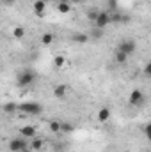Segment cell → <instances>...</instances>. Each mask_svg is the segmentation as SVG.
I'll return each mask as SVG.
<instances>
[{"mask_svg": "<svg viewBox=\"0 0 151 152\" xmlns=\"http://www.w3.org/2000/svg\"><path fill=\"white\" fill-rule=\"evenodd\" d=\"M36 81V73L34 71H30V69H23L18 78H16V83L20 85V87H29V85H32Z\"/></svg>", "mask_w": 151, "mask_h": 152, "instance_id": "cell-1", "label": "cell"}, {"mask_svg": "<svg viewBox=\"0 0 151 152\" xmlns=\"http://www.w3.org/2000/svg\"><path fill=\"white\" fill-rule=\"evenodd\" d=\"M18 110L23 112V113H27V115H39L41 112H43V106H41L39 103H32V101H29V103H21V104H18Z\"/></svg>", "mask_w": 151, "mask_h": 152, "instance_id": "cell-2", "label": "cell"}, {"mask_svg": "<svg viewBox=\"0 0 151 152\" xmlns=\"http://www.w3.org/2000/svg\"><path fill=\"white\" fill-rule=\"evenodd\" d=\"M135 50H137V42L133 41V39H123L119 44H117V51H123L124 55H132V53H135Z\"/></svg>", "mask_w": 151, "mask_h": 152, "instance_id": "cell-3", "label": "cell"}, {"mask_svg": "<svg viewBox=\"0 0 151 152\" xmlns=\"http://www.w3.org/2000/svg\"><path fill=\"white\" fill-rule=\"evenodd\" d=\"M109 25H110V12H107V11H100L98 18L94 20V27L100 28V30H103V28L109 27Z\"/></svg>", "mask_w": 151, "mask_h": 152, "instance_id": "cell-4", "label": "cell"}, {"mask_svg": "<svg viewBox=\"0 0 151 152\" xmlns=\"http://www.w3.org/2000/svg\"><path fill=\"white\" fill-rule=\"evenodd\" d=\"M128 103H130L132 106H139V104H142V103H144V92L139 90V88L132 90L130 96H128Z\"/></svg>", "mask_w": 151, "mask_h": 152, "instance_id": "cell-5", "label": "cell"}, {"mask_svg": "<svg viewBox=\"0 0 151 152\" xmlns=\"http://www.w3.org/2000/svg\"><path fill=\"white\" fill-rule=\"evenodd\" d=\"M29 145L25 143V138H13L11 142H9V151L11 152H20L23 151V149H27Z\"/></svg>", "mask_w": 151, "mask_h": 152, "instance_id": "cell-6", "label": "cell"}, {"mask_svg": "<svg viewBox=\"0 0 151 152\" xmlns=\"http://www.w3.org/2000/svg\"><path fill=\"white\" fill-rule=\"evenodd\" d=\"M109 118H110V108L109 106L100 108V112H98V122L105 124V122H109Z\"/></svg>", "mask_w": 151, "mask_h": 152, "instance_id": "cell-7", "label": "cell"}, {"mask_svg": "<svg viewBox=\"0 0 151 152\" xmlns=\"http://www.w3.org/2000/svg\"><path fill=\"white\" fill-rule=\"evenodd\" d=\"M66 94H68V87H66L64 83H61V85H57V87L53 88V96H55L57 99H62V97H66Z\"/></svg>", "mask_w": 151, "mask_h": 152, "instance_id": "cell-8", "label": "cell"}, {"mask_svg": "<svg viewBox=\"0 0 151 152\" xmlns=\"http://www.w3.org/2000/svg\"><path fill=\"white\" fill-rule=\"evenodd\" d=\"M20 133H21L23 138H34L36 136V127L34 126H23L20 129Z\"/></svg>", "mask_w": 151, "mask_h": 152, "instance_id": "cell-9", "label": "cell"}, {"mask_svg": "<svg viewBox=\"0 0 151 152\" xmlns=\"http://www.w3.org/2000/svg\"><path fill=\"white\" fill-rule=\"evenodd\" d=\"M32 9H34V12H36L38 16H43V14H44V9H46V4H44L43 0H36V2L32 4Z\"/></svg>", "mask_w": 151, "mask_h": 152, "instance_id": "cell-10", "label": "cell"}, {"mask_svg": "<svg viewBox=\"0 0 151 152\" xmlns=\"http://www.w3.org/2000/svg\"><path fill=\"white\" fill-rule=\"evenodd\" d=\"M53 42V34L52 32H44L43 36H41V44L43 46H50Z\"/></svg>", "mask_w": 151, "mask_h": 152, "instance_id": "cell-11", "label": "cell"}, {"mask_svg": "<svg viewBox=\"0 0 151 152\" xmlns=\"http://www.w3.org/2000/svg\"><path fill=\"white\" fill-rule=\"evenodd\" d=\"M71 7H73L71 4H64V2H59V4H57V11H59L61 14H68V12L71 11Z\"/></svg>", "mask_w": 151, "mask_h": 152, "instance_id": "cell-12", "label": "cell"}, {"mask_svg": "<svg viewBox=\"0 0 151 152\" xmlns=\"http://www.w3.org/2000/svg\"><path fill=\"white\" fill-rule=\"evenodd\" d=\"M29 147H30V151H39V149H43V140H41V138H36V136H34Z\"/></svg>", "mask_w": 151, "mask_h": 152, "instance_id": "cell-13", "label": "cell"}, {"mask_svg": "<svg viewBox=\"0 0 151 152\" xmlns=\"http://www.w3.org/2000/svg\"><path fill=\"white\" fill-rule=\"evenodd\" d=\"M13 37L14 39H23L25 37V28H23V27H14V28H13Z\"/></svg>", "mask_w": 151, "mask_h": 152, "instance_id": "cell-14", "label": "cell"}, {"mask_svg": "<svg viewBox=\"0 0 151 152\" xmlns=\"http://www.w3.org/2000/svg\"><path fill=\"white\" fill-rule=\"evenodd\" d=\"M73 41H75V42H80V44H85V42H87V41H89V36H87V34H73Z\"/></svg>", "mask_w": 151, "mask_h": 152, "instance_id": "cell-15", "label": "cell"}, {"mask_svg": "<svg viewBox=\"0 0 151 152\" xmlns=\"http://www.w3.org/2000/svg\"><path fill=\"white\" fill-rule=\"evenodd\" d=\"M115 62L117 64H126V60H128V55H124L123 51H115Z\"/></svg>", "mask_w": 151, "mask_h": 152, "instance_id": "cell-16", "label": "cell"}, {"mask_svg": "<svg viewBox=\"0 0 151 152\" xmlns=\"http://www.w3.org/2000/svg\"><path fill=\"white\" fill-rule=\"evenodd\" d=\"M16 110H18V104L16 103H5L4 104V112L5 113H14Z\"/></svg>", "mask_w": 151, "mask_h": 152, "instance_id": "cell-17", "label": "cell"}, {"mask_svg": "<svg viewBox=\"0 0 151 152\" xmlns=\"http://www.w3.org/2000/svg\"><path fill=\"white\" fill-rule=\"evenodd\" d=\"M64 64H66V57H64V55H57V57L53 58V66H55V67H62Z\"/></svg>", "mask_w": 151, "mask_h": 152, "instance_id": "cell-18", "label": "cell"}, {"mask_svg": "<svg viewBox=\"0 0 151 152\" xmlns=\"http://www.w3.org/2000/svg\"><path fill=\"white\" fill-rule=\"evenodd\" d=\"M50 131H52V133H61V122L52 120V122H50Z\"/></svg>", "mask_w": 151, "mask_h": 152, "instance_id": "cell-19", "label": "cell"}, {"mask_svg": "<svg viewBox=\"0 0 151 152\" xmlns=\"http://www.w3.org/2000/svg\"><path fill=\"white\" fill-rule=\"evenodd\" d=\"M98 14H100L98 9H89V11H87V18H89L91 21H94V20L98 18Z\"/></svg>", "mask_w": 151, "mask_h": 152, "instance_id": "cell-20", "label": "cell"}, {"mask_svg": "<svg viewBox=\"0 0 151 152\" xmlns=\"http://www.w3.org/2000/svg\"><path fill=\"white\" fill-rule=\"evenodd\" d=\"M75 127L71 126V124H68V122H64V124H61V131H64V133H71Z\"/></svg>", "mask_w": 151, "mask_h": 152, "instance_id": "cell-21", "label": "cell"}, {"mask_svg": "<svg viewBox=\"0 0 151 152\" xmlns=\"http://www.w3.org/2000/svg\"><path fill=\"white\" fill-rule=\"evenodd\" d=\"M150 75H151V62H148V64L144 66V76L148 78V76H150Z\"/></svg>", "mask_w": 151, "mask_h": 152, "instance_id": "cell-22", "label": "cell"}, {"mask_svg": "<svg viewBox=\"0 0 151 152\" xmlns=\"http://www.w3.org/2000/svg\"><path fill=\"white\" fill-rule=\"evenodd\" d=\"M150 131H151V124L148 122V124L144 126V136H146V138H150Z\"/></svg>", "mask_w": 151, "mask_h": 152, "instance_id": "cell-23", "label": "cell"}, {"mask_svg": "<svg viewBox=\"0 0 151 152\" xmlns=\"http://www.w3.org/2000/svg\"><path fill=\"white\" fill-rule=\"evenodd\" d=\"M0 2H2V4H4V5H9V7H11V5H14V4H16V0H0Z\"/></svg>", "mask_w": 151, "mask_h": 152, "instance_id": "cell-24", "label": "cell"}, {"mask_svg": "<svg viewBox=\"0 0 151 152\" xmlns=\"http://www.w3.org/2000/svg\"><path fill=\"white\" fill-rule=\"evenodd\" d=\"M107 4L110 5V9H115V4H117V0H107Z\"/></svg>", "mask_w": 151, "mask_h": 152, "instance_id": "cell-25", "label": "cell"}, {"mask_svg": "<svg viewBox=\"0 0 151 152\" xmlns=\"http://www.w3.org/2000/svg\"><path fill=\"white\" fill-rule=\"evenodd\" d=\"M93 36H96V37H101V36H103V34H101V30H100V28H96V30H94V34H93Z\"/></svg>", "mask_w": 151, "mask_h": 152, "instance_id": "cell-26", "label": "cell"}, {"mask_svg": "<svg viewBox=\"0 0 151 152\" xmlns=\"http://www.w3.org/2000/svg\"><path fill=\"white\" fill-rule=\"evenodd\" d=\"M80 2H82V0H71V5H73V4H80Z\"/></svg>", "mask_w": 151, "mask_h": 152, "instance_id": "cell-27", "label": "cell"}, {"mask_svg": "<svg viewBox=\"0 0 151 152\" xmlns=\"http://www.w3.org/2000/svg\"><path fill=\"white\" fill-rule=\"evenodd\" d=\"M20 152H32V151H30V149L27 147V149H23V151H20Z\"/></svg>", "mask_w": 151, "mask_h": 152, "instance_id": "cell-28", "label": "cell"}, {"mask_svg": "<svg viewBox=\"0 0 151 152\" xmlns=\"http://www.w3.org/2000/svg\"><path fill=\"white\" fill-rule=\"evenodd\" d=\"M61 2H64V4H71V0H61Z\"/></svg>", "mask_w": 151, "mask_h": 152, "instance_id": "cell-29", "label": "cell"}, {"mask_svg": "<svg viewBox=\"0 0 151 152\" xmlns=\"http://www.w3.org/2000/svg\"><path fill=\"white\" fill-rule=\"evenodd\" d=\"M43 2H44V4H46V2H50V0H43Z\"/></svg>", "mask_w": 151, "mask_h": 152, "instance_id": "cell-30", "label": "cell"}]
</instances>
